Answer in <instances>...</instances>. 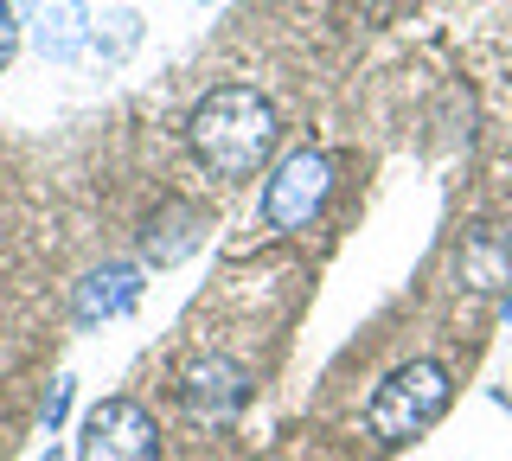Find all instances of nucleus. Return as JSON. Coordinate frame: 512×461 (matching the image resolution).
I'll list each match as a JSON object with an SVG mask.
<instances>
[{
    "label": "nucleus",
    "instance_id": "1",
    "mask_svg": "<svg viewBox=\"0 0 512 461\" xmlns=\"http://www.w3.org/2000/svg\"><path fill=\"white\" fill-rule=\"evenodd\" d=\"M276 135H282L276 103H269L263 90H250V84L205 90V97L192 103V116H186L192 154H199L205 173H218V180H250V173L276 154Z\"/></svg>",
    "mask_w": 512,
    "mask_h": 461
},
{
    "label": "nucleus",
    "instance_id": "2",
    "mask_svg": "<svg viewBox=\"0 0 512 461\" xmlns=\"http://www.w3.org/2000/svg\"><path fill=\"white\" fill-rule=\"evenodd\" d=\"M448 397H455V378H448L442 359H404L365 397V429H372V442H384V449H404V442L429 436L442 423Z\"/></svg>",
    "mask_w": 512,
    "mask_h": 461
},
{
    "label": "nucleus",
    "instance_id": "3",
    "mask_svg": "<svg viewBox=\"0 0 512 461\" xmlns=\"http://www.w3.org/2000/svg\"><path fill=\"white\" fill-rule=\"evenodd\" d=\"M327 186H333V167L320 148H295L288 161L263 180V225L269 231H308L320 218V205H327Z\"/></svg>",
    "mask_w": 512,
    "mask_h": 461
},
{
    "label": "nucleus",
    "instance_id": "4",
    "mask_svg": "<svg viewBox=\"0 0 512 461\" xmlns=\"http://www.w3.org/2000/svg\"><path fill=\"white\" fill-rule=\"evenodd\" d=\"M154 455H160V429L148 417V404H135V397H103L84 417L77 461H154Z\"/></svg>",
    "mask_w": 512,
    "mask_h": 461
},
{
    "label": "nucleus",
    "instance_id": "5",
    "mask_svg": "<svg viewBox=\"0 0 512 461\" xmlns=\"http://www.w3.org/2000/svg\"><path fill=\"white\" fill-rule=\"evenodd\" d=\"M135 301H141V269L135 263H103V269H90V276L77 282L71 314H77V327H96V321L128 314Z\"/></svg>",
    "mask_w": 512,
    "mask_h": 461
},
{
    "label": "nucleus",
    "instance_id": "6",
    "mask_svg": "<svg viewBox=\"0 0 512 461\" xmlns=\"http://www.w3.org/2000/svg\"><path fill=\"white\" fill-rule=\"evenodd\" d=\"M180 397H186L192 417H224V410H237L250 397V378H244V365H231V359H205L180 378Z\"/></svg>",
    "mask_w": 512,
    "mask_h": 461
},
{
    "label": "nucleus",
    "instance_id": "7",
    "mask_svg": "<svg viewBox=\"0 0 512 461\" xmlns=\"http://www.w3.org/2000/svg\"><path fill=\"white\" fill-rule=\"evenodd\" d=\"M205 231H212V218H205L199 205L173 199V205H160V212L148 218V257H154V263H180Z\"/></svg>",
    "mask_w": 512,
    "mask_h": 461
},
{
    "label": "nucleus",
    "instance_id": "8",
    "mask_svg": "<svg viewBox=\"0 0 512 461\" xmlns=\"http://www.w3.org/2000/svg\"><path fill=\"white\" fill-rule=\"evenodd\" d=\"M77 26H84V13H77V7L45 13V20H39V45H45L52 58H71V52H77Z\"/></svg>",
    "mask_w": 512,
    "mask_h": 461
},
{
    "label": "nucleus",
    "instance_id": "9",
    "mask_svg": "<svg viewBox=\"0 0 512 461\" xmlns=\"http://www.w3.org/2000/svg\"><path fill=\"white\" fill-rule=\"evenodd\" d=\"M13 52H20V13H13V0H0V71L13 65Z\"/></svg>",
    "mask_w": 512,
    "mask_h": 461
},
{
    "label": "nucleus",
    "instance_id": "10",
    "mask_svg": "<svg viewBox=\"0 0 512 461\" xmlns=\"http://www.w3.org/2000/svg\"><path fill=\"white\" fill-rule=\"evenodd\" d=\"M64 410H71V378H52V391H45V410H39L45 429H58V423H64Z\"/></svg>",
    "mask_w": 512,
    "mask_h": 461
},
{
    "label": "nucleus",
    "instance_id": "11",
    "mask_svg": "<svg viewBox=\"0 0 512 461\" xmlns=\"http://www.w3.org/2000/svg\"><path fill=\"white\" fill-rule=\"evenodd\" d=\"M52 461H58V455H52Z\"/></svg>",
    "mask_w": 512,
    "mask_h": 461
}]
</instances>
